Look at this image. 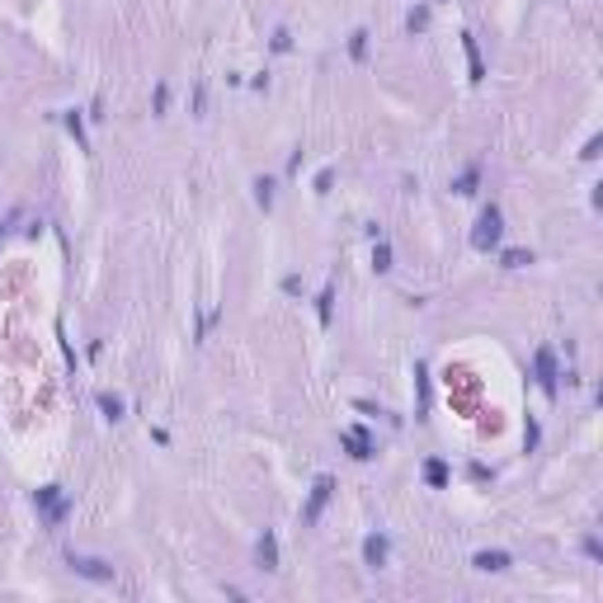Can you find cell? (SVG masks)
Segmentation results:
<instances>
[{
    "mask_svg": "<svg viewBox=\"0 0 603 603\" xmlns=\"http://www.w3.org/2000/svg\"><path fill=\"white\" fill-rule=\"evenodd\" d=\"M344 443L354 448V452H349V457H358V462H367V457H372V452H377V448H372V439H367L363 429H349V434H344Z\"/></svg>",
    "mask_w": 603,
    "mask_h": 603,
    "instance_id": "52a82bcc",
    "label": "cell"
},
{
    "mask_svg": "<svg viewBox=\"0 0 603 603\" xmlns=\"http://www.w3.org/2000/svg\"><path fill=\"white\" fill-rule=\"evenodd\" d=\"M363 561L372 566V571H382V566H387V537H382V533H372V537L363 542Z\"/></svg>",
    "mask_w": 603,
    "mask_h": 603,
    "instance_id": "8992f818",
    "label": "cell"
},
{
    "mask_svg": "<svg viewBox=\"0 0 603 603\" xmlns=\"http://www.w3.org/2000/svg\"><path fill=\"white\" fill-rule=\"evenodd\" d=\"M424 24H429V10H410V19H405V28L415 33V28H424Z\"/></svg>",
    "mask_w": 603,
    "mask_h": 603,
    "instance_id": "e0dca14e",
    "label": "cell"
},
{
    "mask_svg": "<svg viewBox=\"0 0 603 603\" xmlns=\"http://www.w3.org/2000/svg\"><path fill=\"white\" fill-rule=\"evenodd\" d=\"M476 180H481V170H467V175L457 180V193H476Z\"/></svg>",
    "mask_w": 603,
    "mask_h": 603,
    "instance_id": "9a60e30c",
    "label": "cell"
},
{
    "mask_svg": "<svg viewBox=\"0 0 603 603\" xmlns=\"http://www.w3.org/2000/svg\"><path fill=\"white\" fill-rule=\"evenodd\" d=\"M372 269H377V274L392 269V245H377V250H372Z\"/></svg>",
    "mask_w": 603,
    "mask_h": 603,
    "instance_id": "8fae6325",
    "label": "cell"
},
{
    "mask_svg": "<svg viewBox=\"0 0 603 603\" xmlns=\"http://www.w3.org/2000/svg\"><path fill=\"white\" fill-rule=\"evenodd\" d=\"M476 571H509V551H476Z\"/></svg>",
    "mask_w": 603,
    "mask_h": 603,
    "instance_id": "ba28073f",
    "label": "cell"
},
{
    "mask_svg": "<svg viewBox=\"0 0 603 603\" xmlns=\"http://www.w3.org/2000/svg\"><path fill=\"white\" fill-rule=\"evenodd\" d=\"M71 566H76L80 575L99 580V584H108V580H113V566H104V561H90V556H71Z\"/></svg>",
    "mask_w": 603,
    "mask_h": 603,
    "instance_id": "5b68a950",
    "label": "cell"
},
{
    "mask_svg": "<svg viewBox=\"0 0 603 603\" xmlns=\"http://www.w3.org/2000/svg\"><path fill=\"white\" fill-rule=\"evenodd\" d=\"M330 490H335V481H330V476H320V481H316V490H312V504L302 509V524H316V519H320V509H325Z\"/></svg>",
    "mask_w": 603,
    "mask_h": 603,
    "instance_id": "277c9868",
    "label": "cell"
},
{
    "mask_svg": "<svg viewBox=\"0 0 603 603\" xmlns=\"http://www.w3.org/2000/svg\"><path fill=\"white\" fill-rule=\"evenodd\" d=\"M99 405H104L108 420H123V401H118V396H99Z\"/></svg>",
    "mask_w": 603,
    "mask_h": 603,
    "instance_id": "4fadbf2b",
    "label": "cell"
},
{
    "mask_svg": "<svg viewBox=\"0 0 603 603\" xmlns=\"http://www.w3.org/2000/svg\"><path fill=\"white\" fill-rule=\"evenodd\" d=\"M260 566L264 571H278V542H274V533L260 537Z\"/></svg>",
    "mask_w": 603,
    "mask_h": 603,
    "instance_id": "9c48e42d",
    "label": "cell"
},
{
    "mask_svg": "<svg viewBox=\"0 0 603 603\" xmlns=\"http://www.w3.org/2000/svg\"><path fill=\"white\" fill-rule=\"evenodd\" d=\"M255 198H260V208L274 203V180H255Z\"/></svg>",
    "mask_w": 603,
    "mask_h": 603,
    "instance_id": "7c38bea8",
    "label": "cell"
},
{
    "mask_svg": "<svg viewBox=\"0 0 603 603\" xmlns=\"http://www.w3.org/2000/svg\"><path fill=\"white\" fill-rule=\"evenodd\" d=\"M519 264H533V255H524V250H504V269H519Z\"/></svg>",
    "mask_w": 603,
    "mask_h": 603,
    "instance_id": "5bb4252c",
    "label": "cell"
},
{
    "mask_svg": "<svg viewBox=\"0 0 603 603\" xmlns=\"http://www.w3.org/2000/svg\"><path fill=\"white\" fill-rule=\"evenodd\" d=\"M349 52H354V57H363V52H367V33H363V28H358V33L349 38Z\"/></svg>",
    "mask_w": 603,
    "mask_h": 603,
    "instance_id": "2e32d148",
    "label": "cell"
},
{
    "mask_svg": "<svg viewBox=\"0 0 603 603\" xmlns=\"http://www.w3.org/2000/svg\"><path fill=\"white\" fill-rule=\"evenodd\" d=\"M424 476H429V486H434V490H439V486H448V467H443V462H429V467H424Z\"/></svg>",
    "mask_w": 603,
    "mask_h": 603,
    "instance_id": "30bf717a",
    "label": "cell"
},
{
    "mask_svg": "<svg viewBox=\"0 0 603 603\" xmlns=\"http://www.w3.org/2000/svg\"><path fill=\"white\" fill-rule=\"evenodd\" d=\"M499 236H504V217H499V208H486L481 222H476V231H472V245L476 250H495Z\"/></svg>",
    "mask_w": 603,
    "mask_h": 603,
    "instance_id": "7a4b0ae2",
    "label": "cell"
},
{
    "mask_svg": "<svg viewBox=\"0 0 603 603\" xmlns=\"http://www.w3.org/2000/svg\"><path fill=\"white\" fill-rule=\"evenodd\" d=\"M33 509H38V514H43V524H61V519H66V514H71V499L61 495V490H57V486H43V490H38V495H33Z\"/></svg>",
    "mask_w": 603,
    "mask_h": 603,
    "instance_id": "6da1fadb",
    "label": "cell"
},
{
    "mask_svg": "<svg viewBox=\"0 0 603 603\" xmlns=\"http://www.w3.org/2000/svg\"><path fill=\"white\" fill-rule=\"evenodd\" d=\"M533 372H537V387L547 396H556V363H551V349H537L533 354Z\"/></svg>",
    "mask_w": 603,
    "mask_h": 603,
    "instance_id": "3957f363",
    "label": "cell"
}]
</instances>
